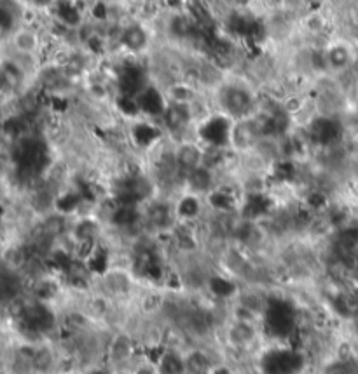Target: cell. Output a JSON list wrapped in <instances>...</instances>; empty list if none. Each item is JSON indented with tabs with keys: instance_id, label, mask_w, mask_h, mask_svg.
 Returning a JSON list of instances; mask_svg holds the SVG:
<instances>
[{
	"instance_id": "obj_4",
	"label": "cell",
	"mask_w": 358,
	"mask_h": 374,
	"mask_svg": "<svg viewBox=\"0 0 358 374\" xmlns=\"http://www.w3.org/2000/svg\"><path fill=\"white\" fill-rule=\"evenodd\" d=\"M352 98H353V101H355V103H357V105H358V79H357L355 86H353V91H352Z\"/></svg>"
},
{
	"instance_id": "obj_1",
	"label": "cell",
	"mask_w": 358,
	"mask_h": 374,
	"mask_svg": "<svg viewBox=\"0 0 358 374\" xmlns=\"http://www.w3.org/2000/svg\"><path fill=\"white\" fill-rule=\"evenodd\" d=\"M175 162H177L178 171L182 174H187V172L198 169L199 166H203V153L204 146L198 138H189V139H180V141H175Z\"/></svg>"
},
{
	"instance_id": "obj_3",
	"label": "cell",
	"mask_w": 358,
	"mask_h": 374,
	"mask_svg": "<svg viewBox=\"0 0 358 374\" xmlns=\"http://www.w3.org/2000/svg\"><path fill=\"white\" fill-rule=\"evenodd\" d=\"M159 374H185V357L184 352L163 348L154 361Z\"/></svg>"
},
{
	"instance_id": "obj_2",
	"label": "cell",
	"mask_w": 358,
	"mask_h": 374,
	"mask_svg": "<svg viewBox=\"0 0 358 374\" xmlns=\"http://www.w3.org/2000/svg\"><path fill=\"white\" fill-rule=\"evenodd\" d=\"M218 185L217 172L206 166H199L198 169L187 172L184 176V192L192 193L206 199Z\"/></svg>"
}]
</instances>
